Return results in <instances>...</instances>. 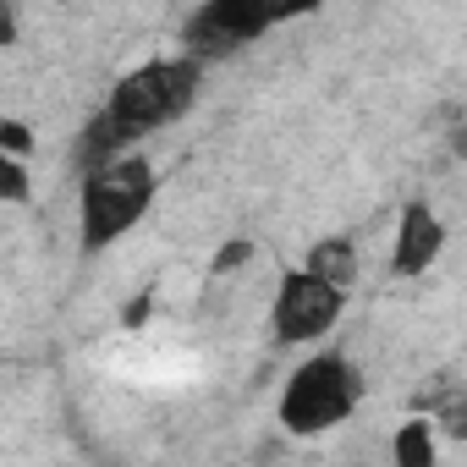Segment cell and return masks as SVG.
I'll return each instance as SVG.
<instances>
[{
    "instance_id": "cell-4",
    "label": "cell",
    "mask_w": 467,
    "mask_h": 467,
    "mask_svg": "<svg viewBox=\"0 0 467 467\" xmlns=\"http://www.w3.org/2000/svg\"><path fill=\"white\" fill-rule=\"evenodd\" d=\"M347 303H352V292H341L325 275L292 265L275 281V297H270V336H275V347H325V336L341 325Z\"/></svg>"
},
{
    "instance_id": "cell-7",
    "label": "cell",
    "mask_w": 467,
    "mask_h": 467,
    "mask_svg": "<svg viewBox=\"0 0 467 467\" xmlns=\"http://www.w3.org/2000/svg\"><path fill=\"white\" fill-rule=\"evenodd\" d=\"M34 132L23 121H0V203L6 209H23L34 203Z\"/></svg>"
},
{
    "instance_id": "cell-6",
    "label": "cell",
    "mask_w": 467,
    "mask_h": 467,
    "mask_svg": "<svg viewBox=\"0 0 467 467\" xmlns=\"http://www.w3.org/2000/svg\"><path fill=\"white\" fill-rule=\"evenodd\" d=\"M445 243H451V231H445V220H440V209H434L429 198L401 203L396 243H390V275H396V281H418V275H429V270L440 265Z\"/></svg>"
},
{
    "instance_id": "cell-8",
    "label": "cell",
    "mask_w": 467,
    "mask_h": 467,
    "mask_svg": "<svg viewBox=\"0 0 467 467\" xmlns=\"http://www.w3.org/2000/svg\"><path fill=\"white\" fill-rule=\"evenodd\" d=\"M434 462H440V429H434V418H423V412L401 418L396 434H390V467H434Z\"/></svg>"
},
{
    "instance_id": "cell-5",
    "label": "cell",
    "mask_w": 467,
    "mask_h": 467,
    "mask_svg": "<svg viewBox=\"0 0 467 467\" xmlns=\"http://www.w3.org/2000/svg\"><path fill=\"white\" fill-rule=\"evenodd\" d=\"M281 23V12L254 6V0H209V6H192L182 23V56H192L198 67H209L214 56H231L254 39H265Z\"/></svg>"
},
{
    "instance_id": "cell-2",
    "label": "cell",
    "mask_w": 467,
    "mask_h": 467,
    "mask_svg": "<svg viewBox=\"0 0 467 467\" xmlns=\"http://www.w3.org/2000/svg\"><path fill=\"white\" fill-rule=\"evenodd\" d=\"M154 198H160V171L143 149L116 154L105 165H88L78 182V254L99 259V254L121 248L149 220Z\"/></svg>"
},
{
    "instance_id": "cell-9",
    "label": "cell",
    "mask_w": 467,
    "mask_h": 467,
    "mask_svg": "<svg viewBox=\"0 0 467 467\" xmlns=\"http://www.w3.org/2000/svg\"><path fill=\"white\" fill-rule=\"evenodd\" d=\"M303 270H314V275H325L330 286L352 292V286H358V275H363V259H358V243H352V237H325V243H314V248H308Z\"/></svg>"
},
{
    "instance_id": "cell-1",
    "label": "cell",
    "mask_w": 467,
    "mask_h": 467,
    "mask_svg": "<svg viewBox=\"0 0 467 467\" xmlns=\"http://www.w3.org/2000/svg\"><path fill=\"white\" fill-rule=\"evenodd\" d=\"M203 94V67L192 56H149L132 72L116 78V88L105 94L99 116L83 132V171L105 165L116 154H138L154 132L176 127Z\"/></svg>"
},
{
    "instance_id": "cell-3",
    "label": "cell",
    "mask_w": 467,
    "mask_h": 467,
    "mask_svg": "<svg viewBox=\"0 0 467 467\" xmlns=\"http://www.w3.org/2000/svg\"><path fill=\"white\" fill-rule=\"evenodd\" d=\"M363 396H368L363 368L336 347H314L275 396V429L286 440H325L363 412Z\"/></svg>"
}]
</instances>
